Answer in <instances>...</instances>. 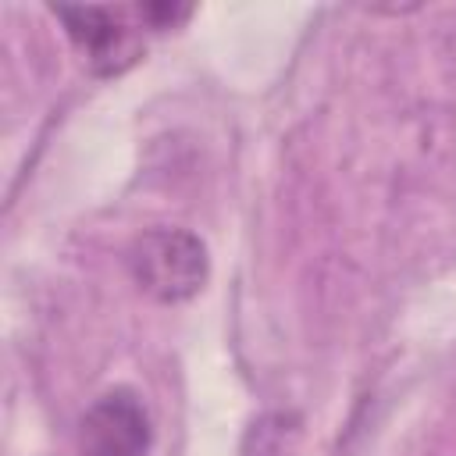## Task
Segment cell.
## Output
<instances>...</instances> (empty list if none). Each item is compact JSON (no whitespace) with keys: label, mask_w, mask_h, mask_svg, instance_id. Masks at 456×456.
I'll return each instance as SVG.
<instances>
[{"label":"cell","mask_w":456,"mask_h":456,"mask_svg":"<svg viewBox=\"0 0 456 456\" xmlns=\"http://www.w3.org/2000/svg\"><path fill=\"white\" fill-rule=\"evenodd\" d=\"M153 442L150 413L132 388H110L78 420L82 456H146Z\"/></svg>","instance_id":"3"},{"label":"cell","mask_w":456,"mask_h":456,"mask_svg":"<svg viewBox=\"0 0 456 456\" xmlns=\"http://www.w3.org/2000/svg\"><path fill=\"white\" fill-rule=\"evenodd\" d=\"M53 18H61L68 39L78 46V53L89 61L96 75H118L125 71L139 53L142 39L139 28H153L146 4L139 7H96V4H53Z\"/></svg>","instance_id":"2"},{"label":"cell","mask_w":456,"mask_h":456,"mask_svg":"<svg viewBox=\"0 0 456 456\" xmlns=\"http://www.w3.org/2000/svg\"><path fill=\"white\" fill-rule=\"evenodd\" d=\"M125 267L139 292L157 303H185L192 299L210 274L207 246L189 228H150L132 239L125 253Z\"/></svg>","instance_id":"1"}]
</instances>
